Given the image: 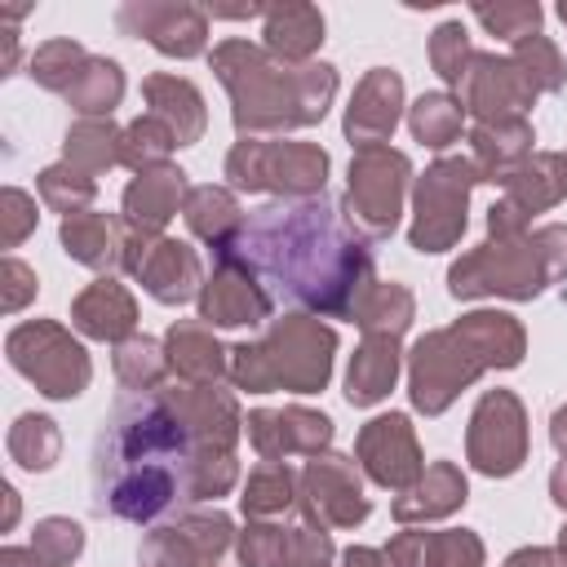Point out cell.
Segmentation results:
<instances>
[{
  "mask_svg": "<svg viewBox=\"0 0 567 567\" xmlns=\"http://www.w3.org/2000/svg\"><path fill=\"white\" fill-rule=\"evenodd\" d=\"M359 447H363V456H368L372 478L385 483V487H403V483L416 474V465H421L403 416H377V421L363 430Z\"/></svg>",
  "mask_w": 567,
  "mask_h": 567,
  "instance_id": "11",
  "label": "cell"
},
{
  "mask_svg": "<svg viewBox=\"0 0 567 567\" xmlns=\"http://www.w3.org/2000/svg\"><path fill=\"white\" fill-rule=\"evenodd\" d=\"M182 173L173 168H159V173H146L142 182L128 186L124 195V208H128V221L142 226V230H155L164 226L173 213H177V195H182Z\"/></svg>",
  "mask_w": 567,
  "mask_h": 567,
  "instance_id": "14",
  "label": "cell"
},
{
  "mask_svg": "<svg viewBox=\"0 0 567 567\" xmlns=\"http://www.w3.org/2000/svg\"><path fill=\"white\" fill-rule=\"evenodd\" d=\"M465 84H470V111H478V115H496V111H523L527 102H532V80L523 75V66L518 62H496V58H470V71L461 75Z\"/></svg>",
  "mask_w": 567,
  "mask_h": 567,
  "instance_id": "7",
  "label": "cell"
},
{
  "mask_svg": "<svg viewBox=\"0 0 567 567\" xmlns=\"http://www.w3.org/2000/svg\"><path fill=\"white\" fill-rule=\"evenodd\" d=\"M111 142H115L111 128H102V124H75L66 133V159L89 155V168H102V164H111Z\"/></svg>",
  "mask_w": 567,
  "mask_h": 567,
  "instance_id": "25",
  "label": "cell"
},
{
  "mask_svg": "<svg viewBox=\"0 0 567 567\" xmlns=\"http://www.w3.org/2000/svg\"><path fill=\"white\" fill-rule=\"evenodd\" d=\"M474 18L483 27H492L496 35H505V40H523V35L536 31L540 9L536 4H505V9H474Z\"/></svg>",
  "mask_w": 567,
  "mask_h": 567,
  "instance_id": "24",
  "label": "cell"
},
{
  "mask_svg": "<svg viewBox=\"0 0 567 567\" xmlns=\"http://www.w3.org/2000/svg\"><path fill=\"white\" fill-rule=\"evenodd\" d=\"M394 368H399V359H394V341H390V337L368 341V346L354 354V363H350L346 399H350V403H377V399L394 385Z\"/></svg>",
  "mask_w": 567,
  "mask_h": 567,
  "instance_id": "16",
  "label": "cell"
},
{
  "mask_svg": "<svg viewBox=\"0 0 567 567\" xmlns=\"http://www.w3.org/2000/svg\"><path fill=\"white\" fill-rule=\"evenodd\" d=\"M142 93L151 97V106H155L164 120H173L177 146H186V142L199 137V128H204V106H199V93H195L186 80H177V75H151V80L142 84Z\"/></svg>",
  "mask_w": 567,
  "mask_h": 567,
  "instance_id": "12",
  "label": "cell"
},
{
  "mask_svg": "<svg viewBox=\"0 0 567 567\" xmlns=\"http://www.w3.org/2000/svg\"><path fill=\"white\" fill-rule=\"evenodd\" d=\"M430 58H434V66H439L443 80L461 84V75H465V58H470V49H465V27H461V22H443V27L434 31V49H430Z\"/></svg>",
  "mask_w": 567,
  "mask_h": 567,
  "instance_id": "23",
  "label": "cell"
},
{
  "mask_svg": "<svg viewBox=\"0 0 567 567\" xmlns=\"http://www.w3.org/2000/svg\"><path fill=\"white\" fill-rule=\"evenodd\" d=\"M266 40L270 49H279L284 58H306L319 40H323V18L310 4H284L266 13Z\"/></svg>",
  "mask_w": 567,
  "mask_h": 567,
  "instance_id": "17",
  "label": "cell"
},
{
  "mask_svg": "<svg viewBox=\"0 0 567 567\" xmlns=\"http://www.w3.org/2000/svg\"><path fill=\"white\" fill-rule=\"evenodd\" d=\"M80 545H84V536H80V527H75V523H66V518H44V523L35 527L31 554H35L44 567H62L66 558H75V554H80Z\"/></svg>",
  "mask_w": 567,
  "mask_h": 567,
  "instance_id": "21",
  "label": "cell"
},
{
  "mask_svg": "<svg viewBox=\"0 0 567 567\" xmlns=\"http://www.w3.org/2000/svg\"><path fill=\"white\" fill-rule=\"evenodd\" d=\"M323 173H328V155L315 151V146H257V142H244L230 155V177H235V186H248V190H261V186L315 190V186H323Z\"/></svg>",
  "mask_w": 567,
  "mask_h": 567,
  "instance_id": "4",
  "label": "cell"
},
{
  "mask_svg": "<svg viewBox=\"0 0 567 567\" xmlns=\"http://www.w3.org/2000/svg\"><path fill=\"white\" fill-rule=\"evenodd\" d=\"M474 182H478L474 168L461 164V159L434 164L421 177V190H416V226H412V248L416 252H439V248H447L461 235V226H465V190Z\"/></svg>",
  "mask_w": 567,
  "mask_h": 567,
  "instance_id": "3",
  "label": "cell"
},
{
  "mask_svg": "<svg viewBox=\"0 0 567 567\" xmlns=\"http://www.w3.org/2000/svg\"><path fill=\"white\" fill-rule=\"evenodd\" d=\"M199 315H204L208 323H221V328H235V323H261V319L270 315V297L257 292V284H248L244 270L221 266V270L208 279L204 297H199Z\"/></svg>",
  "mask_w": 567,
  "mask_h": 567,
  "instance_id": "10",
  "label": "cell"
},
{
  "mask_svg": "<svg viewBox=\"0 0 567 567\" xmlns=\"http://www.w3.org/2000/svg\"><path fill=\"white\" fill-rule=\"evenodd\" d=\"M558 18H563V22H567V0H563V4H558Z\"/></svg>",
  "mask_w": 567,
  "mask_h": 567,
  "instance_id": "28",
  "label": "cell"
},
{
  "mask_svg": "<svg viewBox=\"0 0 567 567\" xmlns=\"http://www.w3.org/2000/svg\"><path fill=\"white\" fill-rule=\"evenodd\" d=\"M563 554H567V527H563Z\"/></svg>",
  "mask_w": 567,
  "mask_h": 567,
  "instance_id": "29",
  "label": "cell"
},
{
  "mask_svg": "<svg viewBox=\"0 0 567 567\" xmlns=\"http://www.w3.org/2000/svg\"><path fill=\"white\" fill-rule=\"evenodd\" d=\"M399 97H403V80L394 71L377 66L359 84V93H354V102L346 111V133L354 142H363V146H377V137H385L394 128V120H399Z\"/></svg>",
  "mask_w": 567,
  "mask_h": 567,
  "instance_id": "8",
  "label": "cell"
},
{
  "mask_svg": "<svg viewBox=\"0 0 567 567\" xmlns=\"http://www.w3.org/2000/svg\"><path fill=\"white\" fill-rule=\"evenodd\" d=\"M155 257L159 261H146L137 266V275L146 279V288L159 297V301H186L190 288H195V252L186 244H155Z\"/></svg>",
  "mask_w": 567,
  "mask_h": 567,
  "instance_id": "15",
  "label": "cell"
},
{
  "mask_svg": "<svg viewBox=\"0 0 567 567\" xmlns=\"http://www.w3.org/2000/svg\"><path fill=\"white\" fill-rule=\"evenodd\" d=\"M412 133L425 146H434V151L447 146V142H456V133H461V106L447 93H425L412 106Z\"/></svg>",
  "mask_w": 567,
  "mask_h": 567,
  "instance_id": "19",
  "label": "cell"
},
{
  "mask_svg": "<svg viewBox=\"0 0 567 567\" xmlns=\"http://www.w3.org/2000/svg\"><path fill=\"white\" fill-rule=\"evenodd\" d=\"M213 252L221 266L270 284L275 297L332 319L363 315V297L372 292V248L328 195L266 204Z\"/></svg>",
  "mask_w": 567,
  "mask_h": 567,
  "instance_id": "2",
  "label": "cell"
},
{
  "mask_svg": "<svg viewBox=\"0 0 567 567\" xmlns=\"http://www.w3.org/2000/svg\"><path fill=\"white\" fill-rule=\"evenodd\" d=\"M115 22L133 35H146L159 53H177L190 58L204 49V13L190 4H124L115 13Z\"/></svg>",
  "mask_w": 567,
  "mask_h": 567,
  "instance_id": "6",
  "label": "cell"
},
{
  "mask_svg": "<svg viewBox=\"0 0 567 567\" xmlns=\"http://www.w3.org/2000/svg\"><path fill=\"white\" fill-rule=\"evenodd\" d=\"M44 337H49V350L40 359H9L22 377H31L49 399H75L89 381V359L75 341H66L58 328L44 323Z\"/></svg>",
  "mask_w": 567,
  "mask_h": 567,
  "instance_id": "9",
  "label": "cell"
},
{
  "mask_svg": "<svg viewBox=\"0 0 567 567\" xmlns=\"http://www.w3.org/2000/svg\"><path fill=\"white\" fill-rule=\"evenodd\" d=\"M213 412V390L199 399L133 390L124 394L93 443V505L97 514L151 527L182 514L190 501L221 492L199 456V425Z\"/></svg>",
  "mask_w": 567,
  "mask_h": 567,
  "instance_id": "1",
  "label": "cell"
},
{
  "mask_svg": "<svg viewBox=\"0 0 567 567\" xmlns=\"http://www.w3.org/2000/svg\"><path fill=\"white\" fill-rule=\"evenodd\" d=\"M62 244H66V252L75 257V261H84V266H106L115 252V221H106V217H75V221H66L62 226Z\"/></svg>",
  "mask_w": 567,
  "mask_h": 567,
  "instance_id": "20",
  "label": "cell"
},
{
  "mask_svg": "<svg viewBox=\"0 0 567 567\" xmlns=\"http://www.w3.org/2000/svg\"><path fill=\"white\" fill-rule=\"evenodd\" d=\"M408 177V159L381 146H363V155L350 164V199L359 204V217L372 235H390L399 217V190Z\"/></svg>",
  "mask_w": 567,
  "mask_h": 567,
  "instance_id": "5",
  "label": "cell"
},
{
  "mask_svg": "<svg viewBox=\"0 0 567 567\" xmlns=\"http://www.w3.org/2000/svg\"><path fill=\"white\" fill-rule=\"evenodd\" d=\"M120 93H124V80H120V66L115 62H106V58H89L84 62V71L75 75V84H71V102H75V111H84V115H106L115 102H120Z\"/></svg>",
  "mask_w": 567,
  "mask_h": 567,
  "instance_id": "18",
  "label": "cell"
},
{
  "mask_svg": "<svg viewBox=\"0 0 567 567\" xmlns=\"http://www.w3.org/2000/svg\"><path fill=\"white\" fill-rule=\"evenodd\" d=\"M288 487H292V478L284 465H261L244 492V514H266V509L288 505Z\"/></svg>",
  "mask_w": 567,
  "mask_h": 567,
  "instance_id": "22",
  "label": "cell"
},
{
  "mask_svg": "<svg viewBox=\"0 0 567 567\" xmlns=\"http://www.w3.org/2000/svg\"><path fill=\"white\" fill-rule=\"evenodd\" d=\"M75 323H80L89 337L115 341V337H124V332L133 328V301L124 297L120 284L102 279V284H93V288L75 301Z\"/></svg>",
  "mask_w": 567,
  "mask_h": 567,
  "instance_id": "13",
  "label": "cell"
},
{
  "mask_svg": "<svg viewBox=\"0 0 567 567\" xmlns=\"http://www.w3.org/2000/svg\"><path fill=\"white\" fill-rule=\"evenodd\" d=\"M554 501H558V505H567V465L554 474Z\"/></svg>",
  "mask_w": 567,
  "mask_h": 567,
  "instance_id": "27",
  "label": "cell"
},
{
  "mask_svg": "<svg viewBox=\"0 0 567 567\" xmlns=\"http://www.w3.org/2000/svg\"><path fill=\"white\" fill-rule=\"evenodd\" d=\"M124 137H128V142H124V159H128V164H137V159H159V155L173 146V142H168L173 133H164L155 120H137Z\"/></svg>",
  "mask_w": 567,
  "mask_h": 567,
  "instance_id": "26",
  "label": "cell"
}]
</instances>
